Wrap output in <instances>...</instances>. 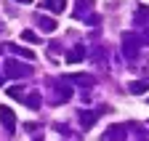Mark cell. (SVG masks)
<instances>
[{
  "mask_svg": "<svg viewBox=\"0 0 149 141\" xmlns=\"http://www.w3.org/2000/svg\"><path fill=\"white\" fill-rule=\"evenodd\" d=\"M22 38H24V40H32V43H37V35H35V32H29V29L22 35Z\"/></svg>",
  "mask_w": 149,
  "mask_h": 141,
  "instance_id": "obj_5",
  "label": "cell"
},
{
  "mask_svg": "<svg viewBox=\"0 0 149 141\" xmlns=\"http://www.w3.org/2000/svg\"><path fill=\"white\" fill-rule=\"evenodd\" d=\"M16 3H32V0H16Z\"/></svg>",
  "mask_w": 149,
  "mask_h": 141,
  "instance_id": "obj_7",
  "label": "cell"
},
{
  "mask_svg": "<svg viewBox=\"0 0 149 141\" xmlns=\"http://www.w3.org/2000/svg\"><path fill=\"white\" fill-rule=\"evenodd\" d=\"M80 56H83V51H72V53H69V64H72V61H77Z\"/></svg>",
  "mask_w": 149,
  "mask_h": 141,
  "instance_id": "obj_6",
  "label": "cell"
},
{
  "mask_svg": "<svg viewBox=\"0 0 149 141\" xmlns=\"http://www.w3.org/2000/svg\"><path fill=\"white\" fill-rule=\"evenodd\" d=\"M144 91H149V80H139V83H130V93H144Z\"/></svg>",
  "mask_w": 149,
  "mask_h": 141,
  "instance_id": "obj_3",
  "label": "cell"
},
{
  "mask_svg": "<svg viewBox=\"0 0 149 141\" xmlns=\"http://www.w3.org/2000/svg\"><path fill=\"white\" fill-rule=\"evenodd\" d=\"M43 6H45L48 11H56V13H61V11L67 8V0H43Z\"/></svg>",
  "mask_w": 149,
  "mask_h": 141,
  "instance_id": "obj_2",
  "label": "cell"
},
{
  "mask_svg": "<svg viewBox=\"0 0 149 141\" xmlns=\"http://www.w3.org/2000/svg\"><path fill=\"white\" fill-rule=\"evenodd\" d=\"M40 22V27L45 29V32H51V29H56V22H51V19H37Z\"/></svg>",
  "mask_w": 149,
  "mask_h": 141,
  "instance_id": "obj_4",
  "label": "cell"
},
{
  "mask_svg": "<svg viewBox=\"0 0 149 141\" xmlns=\"http://www.w3.org/2000/svg\"><path fill=\"white\" fill-rule=\"evenodd\" d=\"M0 120H3V125H6L8 131H13V125H16V115H13L8 107H3V109H0Z\"/></svg>",
  "mask_w": 149,
  "mask_h": 141,
  "instance_id": "obj_1",
  "label": "cell"
}]
</instances>
